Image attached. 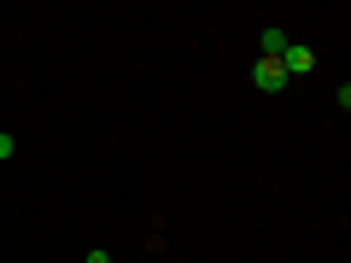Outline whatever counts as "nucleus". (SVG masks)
<instances>
[{
	"mask_svg": "<svg viewBox=\"0 0 351 263\" xmlns=\"http://www.w3.org/2000/svg\"><path fill=\"white\" fill-rule=\"evenodd\" d=\"M252 88H258V94H281V88H287L281 59H258V64H252Z\"/></svg>",
	"mask_w": 351,
	"mask_h": 263,
	"instance_id": "nucleus-1",
	"label": "nucleus"
},
{
	"mask_svg": "<svg viewBox=\"0 0 351 263\" xmlns=\"http://www.w3.org/2000/svg\"><path fill=\"white\" fill-rule=\"evenodd\" d=\"M281 71H287V76H311V71H316V47H311V41H287Z\"/></svg>",
	"mask_w": 351,
	"mask_h": 263,
	"instance_id": "nucleus-2",
	"label": "nucleus"
},
{
	"mask_svg": "<svg viewBox=\"0 0 351 263\" xmlns=\"http://www.w3.org/2000/svg\"><path fill=\"white\" fill-rule=\"evenodd\" d=\"M258 47H263V59H281V53H287V29H276V24H269Z\"/></svg>",
	"mask_w": 351,
	"mask_h": 263,
	"instance_id": "nucleus-3",
	"label": "nucleus"
},
{
	"mask_svg": "<svg viewBox=\"0 0 351 263\" xmlns=\"http://www.w3.org/2000/svg\"><path fill=\"white\" fill-rule=\"evenodd\" d=\"M0 158H12V135H0Z\"/></svg>",
	"mask_w": 351,
	"mask_h": 263,
	"instance_id": "nucleus-4",
	"label": "nucleus"
},
{
	"mask_svg": "<svg viewBox=\"0 0 351 263\" xmlns=\"http://www.w3.org/2000/svg\"><path fill=\"white\" fill-rule=\"evenodd\" d=\"M88 263H112V251H88Z\"/></svg>",
	"mask_w": 351,
	"mask_h": 263,
	"instance_id": "nucleus-5",
	"label": "nucleus"
}]
</instances>
